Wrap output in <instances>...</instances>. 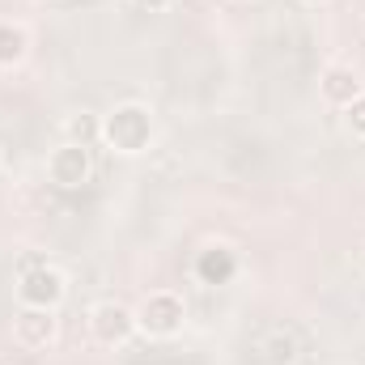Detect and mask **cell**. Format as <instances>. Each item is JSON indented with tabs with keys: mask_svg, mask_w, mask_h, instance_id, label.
Segmentation results:
<instances>
[{
	"mask_svg": "<svg viewBox=\"0 0 365 365\" xmlns=\"http://www.w3.org/2000/svg\"><path fill=\"white\" fill-rule=\"evenodd\" d=\"M319 93H323V102H327V106L344 110L353 98H361V93H365V86H361V77H357V68H353V64H327V68H323V77H319Z\"/></svg>",
	"mask_w": 365,
	"mask_h": 365,
	"instance_id": "obj_8",
	"label": "cell"
},
{
	"mask_svg": "<svg viewBox=\"0 0 365 365\" xmlns=\"http://www.w3.org/2000/svg\"><path fill=\"white\" fill-rule=\"evenodd\" d=\"M17 293V306H34V310H60L64 297H68V276L51 264H34L17 276L13 284Z\"/></svg>",
	"mask_w": 365,
	"mask_h": 365,
	"instance_id": "obj_3",
	"label": "cell"
},
{
	"mask_svg": "<svg viewBox=\"0 0 365 365\" xmlns=\"http://www.w3.org/2000/svg\"><path fill=\"white\" fill-rule=\"evenodd\" d=\"M60 140H68V145H102V115H93V110H68L64 119H60Z\"/></svg>",
	"mask_w": 365,
	"mask_h": 365,
	"instance_id": "obj_10",
	"label": "cell"
},
{
	"mask_svg": "<svg viewBox=\"0 0 365 365\" xmlns=\"http://www.w3.org/2000/svg\"><path fill=\"white\" fill-rule=\"evenodd\" d=\"M357 272L365 276V247H361V251H357Z\"/></svg>",
	"mask_w": 365,
	"mask_h": 365,
	"instance_id": "obj_14",
	"label": "cell"
},
{
	"mask_svg": "<svg viewBox=\"0 0 365 365\" xmlns=\"http://www.w3.org/2000/svg\"><path fill=\"white\" fill-rule=\"evenodd\" d=\"M26 56H30V30H26L21 21L0 17V73L17 68Z\"/></svg>",
	"mask_w": 365,
	"mask_h": 365,
	"instance_id": "obj_11",
	"label": "cell"
},
{
	"mask_svg": "<svg viewBox=\"0 0 365 365\" xmlns=\"http://www.w3.org/2000/svg\"><path fill=\"white\" fill-rule=\"evenodd\" d=\"M238 4H242V0H238Z\"/></svg>",
	"mask_w": 365,
	"mask_h": 365,
	"instance_id": "obj_17",
	"label": "cell"
},
{
	"mask_svg": "<svg viewBox=\"0 0 365 365\" xmlns=\"http://www.w3.org/2000/svg\"><path fill=\"white\" fill-rule=\"evenodd\" d=\"M0 162H4V149H0Z\"/></svg>",
	"mask_w": 365,
	"mask_h": 365,
	"instance_id": "obj_16",
	"label": "cell"
},
{
	"mask_svg": "<svg viewBox=\"0 0 365 365\" xmlns=\"http://www.w3.org/2000/svg\"><path fill=\"white\" fill-rule=\"evenodd\" d=\"M90 336H93V344H102V349H123L128 340L140 336L136 310L123 306V302H98V306H90Z\"/></svg>",
	"mask_w": 365,
	"mask_h": 365,
	"instance_id": "obj_4",
	"label": "cell"
},
{
	"mask_svg": "<svg viewBox=\"0 0 365 365\" xmlns=\"http://www.w3.org/2000/svg\"><path fill=\"white\" fill-rule=\"evenodd\" d=\"M47 179L60 191H81L93 179V149L90 145H68L60 140L47 158Z\"/></svg>",
	"mask_w": 365,
	"mask_h": 365,
	"instance_id": "obj_5",
	"label": "cell"
},
{
	"mask_svg": "<svg viewBox=\"0 0 365 365\" xmlns=\"http://www.w3.org/2000/svg\"><path fill=\"white\" fill-rule=\"evenodd\" d=\"M191 272L200 284H230L234 276H238V251H230V247H204L200 255H195V264H191Z\"/></svg>",
	"mask_w": 365,
	"mask_h": 365,
	"instance_id": "obj_9",
	"label": "cell"
},
{
	"mask_svg": "<svg viewBox=\"0 0 365 365\" xmlns=\"http://www.w3.org/2000/svg\"><path fill=\"white\" fill-rule=\"evenodd\" d=\"M302 4H310V9H319V4H331V0H302Z\"/></svg>",
	"mask_w": 365,
	"mask_h": 365,
	"instance_id": "obj_15",
	"label": "cell"
},
{
	"mask_svg": "<svg viewBox=\"0 0 365 365\" xmlns=\"http://www.w3.org/2000/svg\"><path fill=\"white\" fill-rule=\"evenodd\" d=\"M255 361L259 365H297L302 361V336L293 327H268L255 340Z\"/></svg>",
	"mask_w": 365,
	"mask_h": 365,
	"instance_id": "obj_7",
	"label": "cell"
},
{
	"mask_svg": "<svg viewBox=\"0 0 365 365\" xmlns=\"http://www.w3.org/2000/svg\"><path fill=\"white\" fill-rule=\"evenodd\" d=\"M340 115H344V128H349V136H353V140H365V93H361V98H353V102H349Z\"/></svg>",
	"mask_w": 365,
	"mask_h": 365,
	"instance_id": "obj_12",
	"label": "cell"
},
{
	"mask_svg": "<svg viewBox=\"0 0 365 365\" xmlns=\"http://www.w3.org/2000/svg\"><path fill=\"white\" fill-rule=\"evenodd\" d=\"M132 4H136L140 13H166V9H170L175 0H132Z\"/></svg>",
	"mask_w": 365,
	"mask_h": 365,
	"instance_id": "obj_13",
	"label": "cell"
},
{
	"mask_svg": "<svg viewBox=\"0 0 365 365\" xmlns=\"http://www.w3.org/2000/svg\"><path fill=\"white\" fill-rule=\"evenodd\" d=\"M13 340L30 353H43L60 340V319L56 310H34V306H21L13 314Z\"/></svg>",
	"mask_w": 365,
	"mask_h": 365,
	"instance_id": "obj_6",
	"label": "cell"
},
{
	"mask_svg": "<svg viewBox=\"0 0 365 365\" xmlns=\"http://www.w3.org/2000/svg\"><path fill=\"white\" fill-rule=\"evenodd\" d=\"M158 136L153 110L145 102H119L102 115V145L119 158H140Z\"/></svg>",
	"mask_w": 365,
	"mask_h": 365,
	"instance_id": "obj_1",
	"label": "cell"
},
{
	"mask_svg": "<svg viewBox=\"0 0 365 365\" xmlns=\"http://www.w3.org/2000/svg\"><path fill=\"white\" fill-rule=\"evenodd\" d=\"M182 323H187V306H182L179 293H170V289H153L136 306V327L149 340H175L182 331Z\"/></svg>",
	"mask_w": 365,
	"mask_h": 365,
	"instance_id": "obj_2",
	"label": "cell"
}]
</instances>
